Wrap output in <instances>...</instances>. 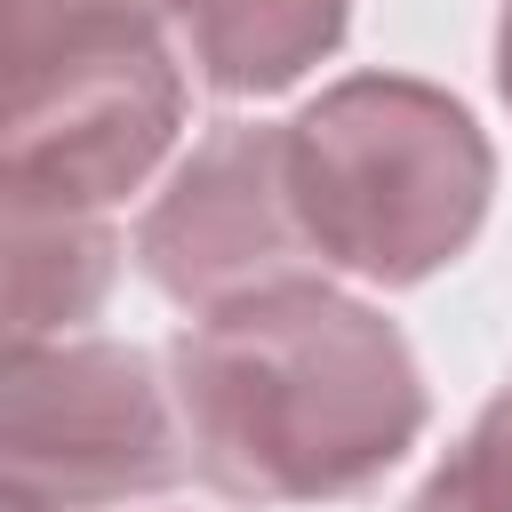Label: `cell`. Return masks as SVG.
Instances as JSON below:
<instances>
[{"label": "cell", "instance_id": "ba28073f", "mask_svg": "<svg viewBox=\"0 0 512 512\" xmlns=\"http://www.w3.org/2000/svg\"><path fill=\"white\" fill-rule=\"evenodd\" d=\"M40 8H64V16H96V8H120V0H16V24H32Z\"/></svg>", "mask_w": 512, "mask_h": 512}, {"label": "cell", "instance_id": "277c9868", "mask_svg": "<svg viewBox=\"0 0 512 512\" xmlns=\"http://www.w3.org/2000/svg\"><path fill=\"white\" fill-rule=\"evenodd\" d=\"M288 160V144L240 128L224 144H208L176 200L152 216V272L176 288V296H216V288H240V280H264L280 264H296L304 248V216H296V192L288 176L272 184V168Z\"/></svg>", "mask_w": 512, "mask_h": 512}, {"label": "cell", "instance_id": "6da1fadb", "mask_svg": "<svg viewBox=\"0 0 512 512\" xmlns=\"http://www.w3.org/2000/svg\"><path fill=\"white\" fill-rule=\"evenodd\" d=\"M200 464L232 496H336L384 472L424 400L392 328L312 288H264L176 344Z\"/></svg>", "mask_w": 512, "mask_h": 512}, {"label": "cell", "instance_id": "30bf717a", "mask_svg": "<svg viewBox=\"0 0 512 512\" xmlns=\"http://www.w3.org/2000/svg\"><path fill=\"white\" fill-rule=\"evenodd\" d=\"M504 96H512V16H504Z\"/></svg>", "mask_w": 512, "mask_h": 512}, {"label": "cell", "instance_id": "52a82bcc", "mask_svg": "<svg viewBox=\"0 0 512 512\" xmlns=\"http://www.w3.org/2000/svg\"><path fill=\"white\" fill-rule=\"evenodd\" d=\"M416 512H512V440L504 432H480L424 496Z\"/></svg>", "mask_w": 512, "mask_h": 512}, {"label": "cell", "instance_id": "9c48e42d", "mask_svg": "<svg viewBox=\"0 0 512 512\" xmlns=\"http://www.w3.org/2000/svg\"><path fill=\"white\" fill-rule=\"evenodd\" d=\"M488 432H504V440H512V392L496 400V416H488Z\"/></svg>", "mask_w": 512, "mask_h": 512}, {"label": "cell", "instance_id": "3957f363", "mask_svg": "<svg viewBox=\"0 0 512 512\" xmlns=\"http://www.w3.org/2000/svg\"><path fill=\"white\" fill-rule=\"evenodd\" d=\"M176 80L128 8L64 16L56 56L16 48V200H112L168 144Z\"/></svg>", "mask_w": 512, "mask_h": 512}, {"label": "cell", "instance_id": "7a4b0ae2", "mask_svg": "<svg viewBox=\"0 0 512 512\" xmlns=\"http://www.w3.org/2000/svg\"><path fill=\"white\" fill-rule=\"evenodd\" d=\"M288 192L304 240H320L336 264L416 280L472 232L488 152L456 104L408 80H352L296 120Z\"/></svg>", "mask_w": 512, "mask_h": 512}, {"label": "cell", "instance_id": "5b68a950", "mask_svg": "<svg viewBox=\"0 0 512 512\" xmlns=\"http://www.w3.org/2000/svg\"><path fill=\"white\" fill-rule=\"evenodd\" d=\"M56 448V496L88 504V496H128V488H160L176 472L144 360L136 352H64L56 368H16V448Z\"/></svg>", "mask_w": 512, "mask_h": 512}, {"label": "cell", "instance_id": "8992f818", "mask_svg": "<svg viewBox=\"0 0 512 512\" xmlns=\"http://www.w3.org/2000/svg\"><path fill=\"white\" fill-rule=\"evenodd\" d=\"M216 88H280L344 24V0H176Z\"/></svg>", "mask_w": 512, "mask_h": 512}]
</instances>
